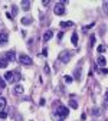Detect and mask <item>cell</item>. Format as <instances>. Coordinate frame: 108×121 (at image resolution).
<instances>
[{
    "mask_svg": "<svg viewBox=\"0 0 108 121\" xmlns=\"http://www.w3.org/2000/svg\"><path fill=\"white\" fill-rule=\"evenodd\" d=\"M20 79H22V75L19 72H12V71H9V72L4 73V81H7V82H19Z\"/></svg>",
    "mask_w": 108,
    "mask_h": 121,
    "instance_id": "obj_1",
    "label": "cell"
},
{
    "mask_svg": "<svg viewBox=\"0 0 108 121\" xmlns=\"http://www.w3.org/2000/svg\"><path fill=\"white\" fill-rule=\"evenodd\" d=\"M71 52H68V51H64V52H60L59 53V56H58V60L60 64H68L69 60H71Z\"/></svg>",
    "mask_w": 108,
    "mask_h": 121,
    "instance_id": "obj_2",
    "label": "cell"
},
{
    "mask_svg": "<svg viewBox=\"0 0 108 121\" xmlns=\"http://www.w3.org/2000/svg\"><path fill=\"white\" fill-rule=\"evenodd\" d=\"M19 62H20L22 65L30 66V65L33 64V60H32V58H30L29 55H26V53H20V55H19Z\"/></svg>",
    "mask_w": 108,
    "mask_h": 121,
    "instance_id": "obj_3",
    "label": "cell"
},
{
    "mask_svg": "<svg viewBox=\"0 0 108 121\" xmlns=\"http://www.w3.org/2000/svg\"><path fill=\"white\" fill-rule=\"evenodd\" d=\"M58 115H59V120H64L65 117H68V114H69V110L66 108V107H64L62 104H59L58 105Z\"/></svg>",
    "mask_w": 108,
    "mask_h": 121,
    "instance_id": "obj_4",
    "label": "cell"
},
{
    "mask_svg": "<svg viewBox=\"0 0 108 121\" xmlns=\"http://www.w3.org/2000/svg\"><path fill=\"white\" fill-rule=\"evenodd\" d=\"M65 6L62 4V3H56L55 4V7H53V13L55 14H58V16H62V14H65Z\"/></svg>",
    "mask_w": 108,
    "mask_h": 121,
    "instance_id": "obj_5",
    "label": "cell"
},
{
    "mask_svg": "<svg viewBox=\"0 0 108 121\" xmlns=\"http://www.w3.org/2000/svg\"><path fill=\"white\" fill-rule=\"evenodd\" d=\"M4 59L7 60V62L9 60H14L16 59V55H14L13 51H7V52H4Z\"/></svg>",
    "mask_w": 108,
    "mask_h": 121,
    "instance_id": "obj_6",
    "label": "cell"
},
{
    "mask_svg": "<svg viewBox=\"0 0 108 121\" xmlns=\"http://www.w3.org/2000/svg\"><path fill=\"white\" fill-rule=\"evenodd\" d=\"M9 42V36H7V33H0V45H2V46H3V45H6Z\"/></svg>",
    "mask_w": 108,
    "mask_h": 121,
    "instance_id": "obj_7",
    "label": "cell"
},
{
    "mask_svg": "<svg viewBox=\"0 0 108 121\" xmlns=\"http://www.w3.org/2000/svg\"><path fill=\"white\" fill-rule=\"evenodd\" d=\"M52 36H53V32H52V30H46L45 35H43V40H45V42H48Z\"/></svg>",
    "mask_w": 108,
    "mask_h": 121,
    "instance_id": "obj_8",
    "label": "cell"
},
{
    "mask_svg": "<svg viewBox=\"0 0 108 121\" xmlns=\"http://www.w3.org/2000/svg\"><path fill=\"white\" fill-rule=\"evenodd\" d=\"M22 25H25V26H27V25H32V22H33V19L32 17H29V16H26V17H23L22 20Z\"/></svg>",
    "mask_w": 108,
    "mask_h": 121,
    "instance_id": "obj_9",
    "label": "cell"
},
{
    "mask_svg": "<svg viewBox=\"0 0 108 121\" xmlns=\"http://www.w3.org/2000/svg\"><path fill=\"white\" fill-rule=\"evenodd\" d=\"M13 91H14V94H23V91H25V88H23L22 85H19V84H17L16 86H14V89H13Z\"/></svg>",
    "mask_w": 108,
    "mask_h": 121,
    "instance_id": "obj_10",
    "label": "cell"
},
{
    "mask_svg": "<svg viewBox=\"0 0 108 121\" xmlns=\"http://www.w3.org/2000/svg\"><path fill=\"white\" fill-rule=\"evenodd\" d=\"M71 42H72V45H73V46H76V45H78V33H73L72 35V38H71Z\"/></svg>",
    "mask_w": 108,
    "mask_h": 121,
    "instance_id": "obj_11",
    "label": "cell"
},
{
    "mask_svg": "<svg viewBox=\"0 0 108 121\" xmlns=\"http://www.w3.org/2000/svg\"><path fill=\"white\" fill-rule=\"evenodd\" d=\"M22 7H23V10H29L30 9V2H29V0H23V2H22Z\"/></svg>",
    "mask_w": 108,
    "mask_h": 121,
    "instance_id": "obj_12",
    "label": "cell"
},
{
    "mask_svg": "<svg viewBox=\"0 0 108 121\" xmlns=\"http://www.w3.org/2000/svg\"><path fill=\"white\" fill-rule=\"evenodd\" d=\"M97 62H98V65H99V66H104V65L107 64V60H105V58H104V56H99Z\"/></svg>",
    "mask_w": 108,
    "mask_h": 121,
    "instance_id": "obj_13",
    "label": "cell"
},
{
    "mask_svg": "<svg viewBox=\"0 0 108 121\" xmlns=\"http://www.w3.org/2000/svg\"><path fill=\"white\" fill-rule=\"evenodd\" d=\"M69 105H71V108H73V110L78 108V102H76L75 99H69Z\"/></svg>",
    "mask_w": 108,
    "mask_h": 121,
    "instance_id": "obj_14",
    "label": "cell"
},
{
    "mask_svg": "<svg viewBox=\"0 0 108 121\" xmlns=\"http://www.w3.org/2000/svg\"><path fill=\"white\" fill-rule=\"evenodd\" d=\"M9 65V62H7V60L4 59V58H2V59H0V68H6Z\"/></svg>",
    "mask_w": 108,
    "mask_h": 121,
    "instance_id": "obj_15",
    "label": "cell"
},
{
    "mask_svg": "<svg viewBox=\"0 0 108 121\" xmlns=\"http://www.w3.org/2000/svg\"><path fill=\"white\" fill-rule=\"evenodd\" d=\"M4 107H6V98L0 97V110H3Z\"/></svg>",
    "mask_w": 108,
    "mask_h": 121,
    "instance_id": "obj_16",
    "label": "cell"
},
{
    "mask_svg": "<svg viewBox=\"0 0 108 121\" xmlns=\"http://www.w3.org/2000/svg\"><path fill=\"white\" fill-rule=\"evenodd\" d=\"M72 25V22H60V27H71Z\"/></svg>",
    "mask_w": 108,
    "mask_h": 121,
    "instance_id": "obj_17",
    "label": "cell"
},
{
    "mask_svg": "<svg viewBox=\"0 0 108 121\" xmlns=\"http://www.w3.org/2000/svg\"><path fill=\"white\" fill-rule=\"evenodd\" d=\"M79 73H81V68L78 66V68H76V71H75V79H81Z\"/></svg>",
    "mask_w": 108,
    "mask_h": 121,
    "instance_id": "obj_18",
    "label": "cell"
},
{
    "mask_svg": "<svg viewBox=\"0 0 108 121\" xmlns=\"http://www.w3.org/2000/svg\"><path fill=\"white\" fill-rule=\"evenodd\" d=\"M16 14H17V6H14V4H13V6H12V17H13V16H16Z\"/></svg>",
    "mask_w": 108,
    "mask_h": 121,
    "instance_id": "obj_19",
    "label": "cell"
},
{
    "mask_svg": "<svg viewBox=\"0 0 108 121\" xmlns=\"http://www.w3.org/2000/svg\"><path fill=\"white\" fill-rule=\"evenodd\" d=\"M73 81V78L71 77V75H65V82H68V84H71Z\"/></svg>",
    "mask_w": 108,
    "mask_h": 121,
    "instance_id": "obj_20",
    "label": "cell"
},
{
    "mask_svg": "<svg viewBox=\"0 0 108 121\" xmlns=\"http://www.w3.org/2000/svg\"><path fill=\"white\" fill-rule=\"evenodd\" d=\"M89 42H91V46H94V45H95V36L94 35L89 38Z\"/></svg>",
    "mask_w": 108,
    "mask_h": 121,
    "instance_id": "obj_21",
    "label": "cell"
},
{
    "mask_svg": "<svg viewBox=\"0 0 108 121\" xmlns=\"http://www.w3.org/2000/svg\"><path fill=\"white\" fill-rule=\"evenodd\" d=\"M98 52H99V53L105 52V46H104V45H99V46H98Z\"/></svg>",
    "mask_w": 108,
    "mask_h": 121,
    "instance_id": "obj_22",
    "label": "cell"
},
{
    "mask_svg": "<svg viewBox=\"0 0 108 121\" xmlns=\"http://www.w3.org/2000/svg\"><path fill=\"white\" fill-rule=\"evenodd\" d=\"M6 86V82H4V79H2L0 78V88H4Z\"/></svg>",
    "mask_w": 108,
    "mask_h": 121,
    "instance_id": "obj_23",
    "label": "cell"
},
{
    "mask_svg": "<svg viewBox=\"0 0 108 121\" xmlns=\"http://www.w3.org/2000/svg\"><path fill=\"white\" fill-rule=\"evenodd\" d=\"M0 118H3V120L7 118V114H6V112H0Z\"/></svg>",
    "mask_w": 108,
    "mask_h": 121,
    "instance_id": "obj_24",
    "label": "cell"
},
{
    "mask_svg": "<svg viewBox=\"0 0 108 121\" xmlns=\"http://www.w3.org/2000/svg\"><path fill=\"white\" fill-rule=\"evenodd\" d=\"M92 26H94V23H89V25H88V26H85V27H84V30H86V29H91V27H92Z\"/></svg>",
    "mask_w": 108,
    "mask_h": 121,
    "instance_id": "obj_25",
    "label": "cell"
},
{
    "mask_svg": "<svg viewBox=\"0 0 108 121\" xmlns=\"http://www.w3.org/2000/svg\"><path fill=\"white\" fill-rule=\"evenodd\" d=\"M42 55H43V56H46V55H48V49H46V48L42 51Z\"/></svg>",
    "mask_w": 108,
    "mask_h": 121,
    "instance_id": "obj_26",
    "label": "cell"
},
{
    "mask_svg": "<svg viewBox=\"0 0 108 121\" xmlns=\"http://www.w3.org/2000/svg\"><path fill=\"white\" fill-rule=\"evenodd\" d=\"M94 114H95V115H99L101 112H99V110H98V108H95V110H94Z\"/></svg>",
    "mask_w": 108,
    "mask_h": 121,
    "instance_id": "obj_27",
    "label": "cell"
},
{
    "mask_svg": "<svg viewBox=\"0 0 108 121\" xmlns=\"http://www.w3.org/2000/svg\"><path fill=\"white\" fill-rule=\"evenodd\" d=\"M104 9H105V10H107V13H108V2H105V3H104Z\"/></svg>",
    "mask_w": 108,
    "mask_h": 121,
    "instance_id": "obj_28",
    "label": "cell"
},
{
    "mask_svg": "<svg viewBox=\"0 0 108 121\" xmlns=\"http://www.w3.org/2000/svg\"><path fill=\"white\" fill-rule=\"evenodd\" d=\"M101 72H102V73H108V69H107V68H102Z\"/></svg>",
    "mask_w": 108,
    "mask_h": 121,
    "instance_id": "obj_29",
    "label": "cell"
},
{
    "mask_svg": "<svg viewBox=\"0 0 108 121\" xmlns=\"http://www.w3.org/2000/svg\"><path fill=\"white\" fill-rule=\"evenodd\" d=\"M45 72H46V73H49V72H51V69H49V66H45Z\"/></svg>",
    "mask_w": 108,
    "mask_h": 121,
    "instance_id": "obj_30",
    "label": "cell"
},
{
    "mask_svg": "<svg viewBox=\"0 0 108 121\" xmlns=\"http://www.w3.org/2000/svg\"><path fill=\"white\" fill-rule=\"evenodd\" d=\"M42 3H43L45 6H48V4H49V0H43V2H42Z\"/></svg>",
    "mask_w": 108,
    "mask_h": 121,
    "instance_id": "obj_31",
    "label": "cell"
},
{
    "mask_svg": "<svg viewBox=\"0 0 108 121\" xmlns=\"http://www.w3.org/2000/svg\"><path fill=\"white\" fill-rule=\"evenodd\" d=\"M104 99H105V101H108V91H107L105 95H104Z\"/></svg>",
    "mask_w": 108,
    "mask_h": 121,
    "instance_id": "obj_32",
    "label": "cell"
},
{
    "mask_svg": "<svg viewBox=\"0 0 108 121\" xmlns=\"http://www.w3.org/2000/svg\"><path fill=\"white\" fill-rule=\"evenodd\" d=\"M39 105H42V107H43V105H45V99H40V102H39Z\"/></svg>",
    "mask_w": 108,
    "mask_h": 121,
    "instance_id": "obj_33",
    "label": "cell"
},
{
    "mask_svg": "<svg viewBox=\"0 0 108 121\" xmlns=\"http://www.w3.org/2000/svg\"><path fill=\"white\" fill-rule=\"evenodd\" d=\"M105 121H108V120H105Z\"/></svg>",
    "mask_w": 108,
    "mask_h": 121,
    "instance_id": "obj_34",
    "label": "cell"
}]
</instances>
